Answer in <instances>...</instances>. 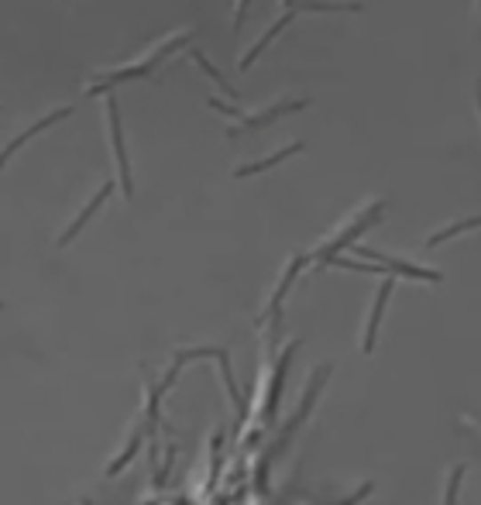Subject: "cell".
Masks as SVG:
<instances>
[{"instance_id": "obj_17", "label": "cell", "mask_w": 481, "mask_h": 505, "mask_svg": "<svg viewBox=\"0 0 481 505\" xmlns=\"http://www.w3.org/2000/svg\"><path fill=\"white\" fill-rule=\"evenodd\" d=\"M193 62H196V66H200L203 73H206V76H210V80L217 83V86H220V93H228L230 100H237V90H234V86H230L228 80H224V76H220V73H217V69H213V62H210V59H206V55L200 52V49H193Z\"/></svg>"}, {"instance_id": "obj_18", "label": "cell", "mask_w": 481, "mask_h": 505, "mask_svg": "<svg viewBox=\"0 0 481 505\" xmlns=\"http://www.w3.org/2000/svg\"><path fill=\"white\" fill-rule=\"evenodd\" d=\"M468 475L464 464H454V471L447 475V492H444V505H457V492H461V481Z\"/></svg>"}, {"instance_id": "obj_4", "label": "cell", "mask_w": 481, "mask_h": 505, "mask_svg": "<svg viewBox=\"0 0 481 505\" xmlns=\"http://www.w3.org/2000/svg\"><path fill=\"white\" fill-rule=\"evenodd\" d=\"M193 358H213L217 365H220V378H224V385H228L230 392V402H234V409H237V423H245V416H248V402H245V392L237 389V382H234V372H230V358L224 347H189V351H179L176 354V368H182L186 361H193Z\"/></svg>"}, {"instance_id": "obj_3", "label": "cell", "mask_w": 481, "mask_h": 505, "mask_svg": "<svg viewBox=\"0 0 481 505\" xmlns=\"http://www.w3.org/2000/svg\"><path fill=\"white\" fill-rule=\"evenodd\" d=\"M381 210H385V203H372L365 213H357L355 220H351V224H348V227H344L337 238H330L327 244H320V248L309 255V262H317V268H327L333 258H341V251H344L348 244H355L357 234H365L368 227H375V224H379Z\"/></svg>"}, {"instance_id": "obj_11", "label": "cell", "mask_w": 481, "mask_h": 505, "mask_svg": "<svg viewBox=\"0 0 481 505\" xmlns=\"http://www.w3.org/2000/svg\"><path fill=\"white\" fill-rule=\"evenodd\" d=\"M110 193H114V183H103V186L97 189V193H93V200H90V203H86V207L79 210V217H76V220H73V224H69V227H66V234H62V238L55 241V244H59V248L73 244V241L79 238V231H83V227H86V224L93 220V213H97V210H100V207H103V203H107V196H110Z\"/></svg>"}, {"instance_id": "obj_22", "label": "cell", "mask_w": 481, "mask_h": 505, "mask_svg": "<svg viewBox=\"0 0 481 505\" xmlns=\"http://www.w3.org/2000/svg\"><path fill=\"white\" fill-rule=\"evenodd\" d=\"M478 114H481V86H478Z\"/></svg>"}, {"instance_id": "obj_20", "label": "cell", "mask_w": 481, "mask_h": 505, "mask_svg": "<svg viewBox=\"0 0 481 505\" xmlns=\"http://www.w3.org/2000/svg\"><path fill=\"white\" fill-rule=\"evenodd\" d=\"M368 492H372V481H368V485H361V488H357L351 499H344V502H337V505H357L361 499H365V495H368Z\"/></svg>"}, {"instance_id": "obj_25", "label": "cell", "mask_w": 481, "mask_h": 505, "mask_svg": "<svg viewBox=\"0 0 481 505\" xmlns=\"http://www.w3.org/2000/svg\"><path fill=\"white\" fill-rule=\"evenodd\" d=\"M478 86H481V83H478Z\"/></svg>"}, {"instance_id": "obj_16", "label": "cell", "mask_w": 481, "mask_h": 505, "mask_svg": "<svg viewBox=\"0 0 481 505\" xmlns=\"http://www.w3.org/2000/svg\"><path fill=\"white\" fill-rule=\"evenodd\" d=\"M481 227V217H468V220H457L451 227H444V231H437L433 238H427V248H437V244H444V241L457 238V234H464V231H475Z\"/></svg>"}, {"instance_id": "obj_2", "label": "cell", "mask_w": 481, "mask_h": 505, "mask_svg": "<svg viewBox=\"0 0 481 505\" xmlns=\"http://www.w3.org/2000/svg\"><path fill=\"white\" fill-rule=\"evenodd\" d=\"M189 38H193V35H189V31H182V35H176V38H169V42H162V45H158V49H155L152 55H145L141 62H134V66H124V69H117V73H110V76H103V80H100V83H93V86H90L86 93H90V97H100V93H107V90H114L117 83L138 80V76H152V69H158V66H162V62H165L169 55L176 52L179 45H186Z\"/></svg>"}, {"instance_id": "obj_7", "label": "cell", "mask_w": 481, "mask_h": 505, "mask_svg": "<svg viewBox=\"0 0 481 505\" xmlns=\"http://www.w3.org/2000/svg\"><path fill=\"white\" fill-rule=\"evenodd\" d=\"M296 347H300V341H293V344L285 347V354H282L279 365H276V372H272L269 392H265V406H261V423H265V426L272 423V420H276V413H279L282 385H285V375H289V365H293V354H296Z\"/></svg>"}, {"instance_id": "obj_10", "label": "cell", "mask_w": 481, "mask_h": 505, "mask_svg": "<svg viewBox=\"0 0 481 505\" xmlns=\"http://www.w3.org/2000/svg\"><path fill=\"white\" fill-rule=\"evenodd\" d=\"M69 114H73V107H59V110H52V114H45V117H42L38 124H31L28 131L18 134V138H14V141H11V145H7L4 152H0V169H4L7 162H11V155H18V148H25V145H28V141H31V138H35V134H42V131H45V128H52V124L66 121Z\"/></svg>"}, {"instance_id": "obj_1", "label": "cell", "mask_w": 481, "mask_h": 505, "mask_svg": "<svg viewBox=\"0 0 481 505\" xmlns=\"http://www.w3.org/2000/svg\"><path fill=\"white\" fill-rule=\"evenodd\" d=\"M327 378H330V365H320L317 372H313V378L306 382V392H303V399H300V406H296V413L285 420V426H282V433H279V440L265 451V457H261V471H258V481H265V471H269V464L279 457L285 447H289V440L296 437V430L306 423V416L313 413V402L320 399V392H324V385H327Z\"/></svg>"}, {"instance_id": "obj_21", "label": "cell", "mask_w": 481, "mask_h": 505, "mask_svg": "<svg viewBox=\"0 0 481 505\" xmlns=\"http://www.w3.org/2000/svg\"><path fill=\"white\" fill-rule=\"evenodd\" d=\"M245 14H248V4L241 0V4H237V18H234V31H241V25H245Z\"/></svg>"}, {"instance_id": "obj_6", "label": "cell", "mask_w": 481, "mask_h": 505, "mask_svg": "<svg viewBox=\"0 0 481 505\" xmlns=\"http://www.w3.org/2000/svg\"><path fill=\"white\" fill-rule=\"evenodd\" d=\"M361 258H368V262H381L379 272L381 275H403V279H413V282H440L444 275L440 272H433V268H420V265H409L403 258H389V255H381V251H372V248H355Z\"/></svg>"}, {"instance_id": "obj_23", "label": "cell", "mask_w": 481, "mask_h": 505, "mask_svg": "<svg viewBox=\"0 0 481 505\" xmlns=\"http://www.w3.org/2000/svg\"><path fill=\"white\" fill-rule=\"evenodd\" d=\"M475 420H478V423H481V416H475Z\"/></svg>"}, {"instance_id": "obj_12", "label": "cell", "mask_w": 481, "mask_h": 505, "mask_svg": "<svg viewBox=\"0 0 481 505\" xmlns=\"http://www.w3.org/2000/svg\"><path fill=\"white\" fill-rule=\"evenodd\" d=\"M309 262V255H296L293 262H289V268H285V275L279 279V289L272 293V306H269V313H272V323L279 327V313H282V299L289 296V289H293V282H296V275L303 272V265Z\"/></svg>"}, {"instance_id": "obj_24", "label": "cell", "mask_w": 481, "mask_h": 505, "mask_svg": "<svg viewBox=\"0 0 481 505\" xmlns=\"http://www.w3.org/2000/svg\"><path fill=\"white\" fill-rule=\"evenodd\" d=\"M0 310H4V303H0Z\"/></svg>"}, {"instance_id": "obj_13", "label": "cell", "mask_w": 481, "mask_h": 505, "mask_svg": "<svg viewBox=\"0 0 481 505\" xmlns=\"http://www.w3.org/2000/svg\"><path fill=\"white\" fill-rule=\"evenodd\" d=\"M293 18H296V11H293V7H289V11H285V14H282L279 21H276V25L269 28V31H265V35H261V38H258V42H254V45H252V52L245 55V59H241V73H248V69H252V66H254V59H258V55L265 52V49H269V45H272V42H276V38H279V35H282V28L289 25V21H293Z\"/></svg>"}, {"instance_id": "obj_9", "label": "cell", "mask_w": 481, "mask_h": 505, "mask_svg": "<svg viewBox=\"0 0 481 505\" xmlns=\"http://www.w3.org/2000/svg\"><path fill=\"white\" fill-rule=\"evenodd\" d=\"M392 275H385V282L379 286V293H375V303H372V313H368V327H365V337H361V351L365 354H372L375 351V341H379V327H381V317H385V306H389V296H392Z\"/></svg>"}, {"instance_id": "obj_15", "label": "cell", "mask_w": 481, "mask_h": 505, "mask_svg": "<svg viewBox=\"0 0 481 505\" xmlns=\"http://www.w3.org/2000/svg\"><path fill=\"white\" fill-rule=\"evenodd\" d=\"M145 433H148V426H138V430L131 433V440H127V444H124V451L117 454V461H110V464H107V478L121 475V471H124L127 464L134 461V454L141 451V440H145Z\"/></svg>"}, {"instance_id": "obj_8", "label": "cell", "mask_w": 481, "mask_h": 505, "mask_svg": "<svg viewBox=\"0 0 481 505\" xmlns=\"http://www.w3.org/2000/svg\"><path fill=\"white\" fill-rule=\"evenodd\" d=\"M309 100H279V104L265 107V110H258V114H245L241 117V124L237 128H230V138L234 134H245V131H258V128H269L272 121H279L282 114H293V110H303Z\"/></svg>"}, {"instance_id": "obj_19", "label": "cell", "mask_w": 481, "mask_h": 505, "mask_svg": "<svg viewBox=\"0 0 481 505\" xmlns=\"http://www.w3.org/2000/svg\"><path fill=\"white\" fill-rule=\"evenodd\" d=\"M206 104L213 107V110H220V114H228V117H237V121H241V117H245V114H241V110H237V107H228V104H220V100H217V97H206Z\"/></svg>"}, {"instance_id": "obj_5", "label": "cell", "mask_w": 481, "mask_h": 505, "mask_svg": "<svg viewBox=\"0 0 481 505\" xmlns=\"http://www.w3.org/2000/svg\"><path fill=\"white\" fill-rule=\"evenodd\" d=\"M107 124H110V145H114V159H117V169H121V189L131 200L134 196V183H131V159H127V141H124V128H121V107L110 97L107 100Z\"/></svg>"}, {"instance_id": "obj_14", "label": "cell", "mask_w": 481, "mask_h": 505, "mask_svg": "<svg viewBox=\"0 0 481 505\" xmlns=\"http://www.w3.org/2000/svg\"><path fill=\"white\" fill-rule=\"evenodd\" d=\"M296 152H303V141H293V145H285V148H279V152H272L269 159L252 162V165H241L234 176H237V179H248V176H258V172H269V169H276L279 162H285L289 155H296Z\"/></svg>"}]
</instances>
